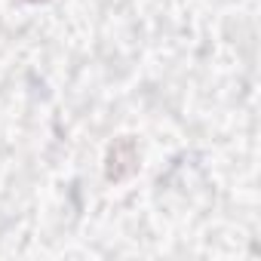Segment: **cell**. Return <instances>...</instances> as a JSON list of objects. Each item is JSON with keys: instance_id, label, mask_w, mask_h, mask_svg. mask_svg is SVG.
Listing matches in <instances>:
<instances>
[{"instance_id": "1", "label": "cell", "mask_w": 261, "mask_h": 261, "mask_svg": "<svg viewBox=\"0 0 261 261\" xmlns=\"http://www.w3.org/2000/svg\"><path fill=\"white\" fill-rule=\"evenodd\" d=\"M139 169V148L133 139H117L108 151V178L111 181H126Z\"/></svg>"}]
</instances>
